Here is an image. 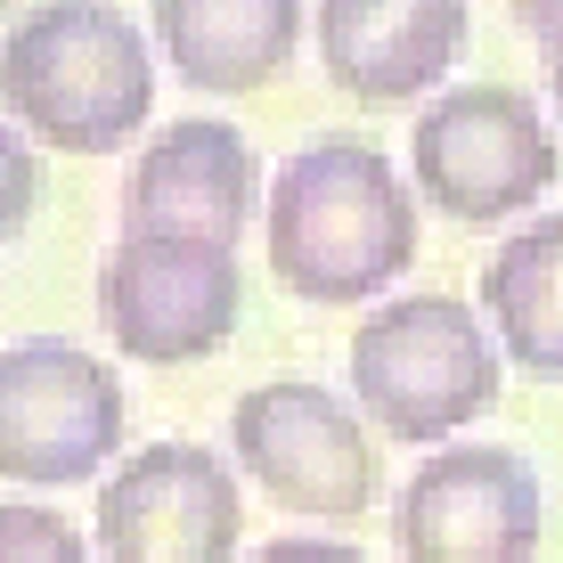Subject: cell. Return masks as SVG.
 <instances>
[{
    "instance_id": "1",
    "label": "cell",
    "mask_w": 563,
    "mask_h": 563,
    "mask_svg": "<svg viewBox=\"0 0 563 563\" xmlns=\"http://www.w3.org/2000/svg\"><path fill=\"white\" fill-rule=\"evenodd\" d=\"M262 229H269L278 286L319 302V310L376 302L417 262V197L384 164V147L352 140V131L286 155L278 180H269Z\"/></svg>"
},
{
    "instance_id": "2",
    "label": "cell",
    "mask_w": 563,
    "mask_h": 563,
    "mask_svg": "<svg viewBox=\"0 0 563 563\" xmlns=\"http://www.w3.org/2000/svg\"><path fill=\"white\" fill-rule=\"evenodd\" d=\"M9 123L57 155H114L155 114L147 33L114 0H33L0 57Z\"/></svg>"
},
{
    "instance_id": "3",
    "label": "cell",
    "mask_w": 563,
    "mask_h": 563,
    "mask_svg": "<svg viewBox=\"0 0 563 563\" xmlns=\"http://www.w3.org/2000/svg\"><path fill=\"white\" fill-rule=\"evenodd\" d=\"M498 384H507V352L490 319L457 295H400L352 335V400L400 450H433L457 424L490 417Z\"/></svg>"
},
{
    "instance_id": "4",
    "label": "cell",
    "mask_w": 563,
    "mask_h": 563,
    "mask_svg": "<svg viewBox=\"0 0 563 563\" xmlns=\"http://www.w3.org/2000/svg\"><path fill=\"white\" fill-rule=\"evenodd\" d=\"M555 131L531 90L515 82H457L417 114L409 131V172L424 205L465 229H498L531 212L555 188Z\"/></svg>"
},
{
    "instance_id": "5",
    "label": "cell",
    "mask_w": 563,
    "mask_h": 563,
    "mask_svg": "<svg viewBox=\"0 0 563 563\" xmlns=\"http://www.w3.org/2000/svg\"><path fill=\"white\" fill-rule=\"evenodd\" d=\"M229 450L286 515H310V522H360L384 490V457L367 441L360 400L302 376L245 384L238 409H229Z\"/></svg>"
},
{
    "instance_id": "6",
    "label": "cell",
    "mask_w": 563,
    "mask_h": 563,
    "mask_svg": "<svg viewBox=\"0 0 563 563\" xmlns=\"http://www.w3.org/2000/svg\"><path fill=\"white\" fill-rule=\"evenodd\" d=\"M123 450V384L66 335H16L0 352V474L25 490L90 482Z\"/></svg>"
},
{
    "instance_id": "7",
    "label": "cell",
    "mask_w": 563,
    "mask_h": 563,
    "mask_svg": "<svg viewBox=\"0 0 563 563\" xmlns=\"http://www.w3.org/2000/svg\"><path fill=\"white\" fill-rule=\"evenodd\" d=\"M245 319V262L229 245L123 238L99 262V327L140 367L212 360Z\"/></svg>"
},
{
    "instance_id": "8",
    "label": "cell",
    "mask_w": 563,
    "mask_h": 563,
    "mask_svg": "<svg viewBox=\"0 0 563 563\" xmlns=\"http://www.w3.org/2000/svg\"><path fill=\"white\" fill-rule=\"evenodd\" d=\"M539 474L507 441H465L433 450L409 474L393 507L400 563H531L539 555Z\"/></svg>"
},
{
    "instance_id": "9",
    "label": "cell",
    "mask_w": 563,
    "mask_h": 563,
    "mask_svg": "<svg viewBox=\"0 0 563 563\" xmlns=\"http://www.w3.org/2000/svg\"><path fill=\"white\" fill-rule=\"evenodd\" d=\"M245 539L238 465L205 441H155L114 465L99 490V555L107 563H229Z\"/></svg>"
},
{
    "instance_id": "10",
    "label": "cell",
    "mask_w": 563,
    "mask_h": 563,
    "mask_svg": "<svg viewBox=\"0 0 563 563\" xmlns=\"http://www.w3.org/2000/svg\"><path fill=\"white\" fill-rule=\"evenodd\" d=\"M262 155L245 147L238 123L212 114H180L140 147L123 180V238H180V245H229L238 254L245 221L262 197Z\"/></svg>"
},
{
    "instance_id": "11",
    "label": "cell",
    "mask_w": 563,
    "mask_h": 563,
    "mask_svg": "<svg viewBox=\"0 0 563 563\" xmlns=\"http://www.w3.org/2000/svg\"><path fill=\"white\" fill-rule=\"evenodd\" d=\"M465 25V0H319V66L360 107H409L441 90Z\"/></svg>"
},
{
    "instance_id": "12",
    "label": "cell",
    "mask_w": 563,
    "mask_h": 563,
    "mask_svg": "<svg viewBox=\"0 0 563 563\" xmlns=\"http://www.w3.org/2000/svg\"><path fill=\"white\" fill-rule=\"evenodd\" d=\"M155 42L212 99L269 90L302 49V0H155Z\"/></svg>"
},
{
    "instance_id": "13",
    "label": "cell",
    "mask_w": 563,
    "mask_h": 563,
    "mask_svg": "<svg viewBox=\"0 0 563 563\" xmlns=\"http://www.w3.org/2000/svg\"><path fill=\"white\" fill-rule=\"evenodd\" d=\"M482 319L522 376H563V212L515 229L482 262Z\"/></svg>"
},
{
    "instance_id": "14",
    "label": "cell",
    "mask_w": 563,
    "mask_h": 563,
    "mask_svg": "<svg viewBox=\"0 0 563 563\" xmlns=\"http://www.w3.org/2000/svg\"><path fill=\"white\" fill-rule=\"evenodd\" d=\"M0 563H90V548L66 515L33 507V498H9L0 507Z\"/></svg>"
},
{
    "instance_id": "15",
    "label": "cell",
    "mask_w": 563,
    "mask_h": 563,
    "mask_svg": "<svg viewBox=\"0 0 563 563\" xmlns=\"http://www.w3.org/2000/svg\"><path fill=\"white\" fill-rule=\"evenodd\" d=\"M245 563H367L352 539H269V548H254Z\"/></svg>"
},
{
    "instance_id": "16",
    "label": "cell",
    "mask_w": 563,
    "mask_h": 563,
    "mask_svg": "<svg viewBox=\"0 0 563 563\" xmlns=\"http://www.w3.org/2000/svg\"><path fill=\"white\" fill-rule=\"evenodd\" d=\"M25 212H33V140L9 123V229H25Z\"/></svg>"
},
{
    "instance_id": "17",
    "label": "cell",
    "mask_w": 563,
    "mask_h": 563,
    "mask_svg": "<svg viewBox=\"0 0 563 563\" xmlns=\"http://www.w3.org/2000/svg\"><path fill=\"white\" fill-rule=\"evenodd\" d=\"M515 16H522V33H531L548 57H563V0H515Z\"/></svg>"
},
{
    "instance_id": "18",
    "label": "cell",
    "mask_w": 563,
    "mask_h": 563,
    "mask_svg": "<svg viewBox=\"0 0 563 563\" xmlns=\"http://www.w3.org/2000/svg\"><path fill=\"white\" fill-rule=\"evenodd\" d=\"M548 99H555V114H563V57H548Z\"/></svg>"
}]
</instances>
